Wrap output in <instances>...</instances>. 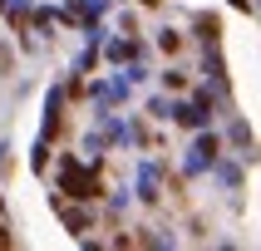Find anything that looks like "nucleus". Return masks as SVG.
<instances>
[{"label":"nucleus","instance_id":"7ed1b4c3","mask_svg":"<svg viewBox=\"0 0 261 251\" xmlns=\"http://www.w3.org/2000/svg\"><path fill=\"white\" fill-rule=\"evenodd\" d=\"M64 221H69V232H84L89 217H84V212H64Z\"/></svg>","mask_w":261,"mask_h":251},{"label":"nucleus","instance_id":"20e7f679","mask_svg":"<svg viewBox=\"0 0 261 251\" xmlns=\"http://www.w3.org/2000/svg\"><path fill=\"white\" fill-rule=\"evenodd\" d=\"M10 64H15V59H10V49H5V44H0V74L10 69Z\"/></svg>","mask_w":261,"mask_h":251},{"label":"nucleus","instance_id":"f03ea898","mask_svg":"<svg viewBox=\"0 0 261 251\" xmlns=\"http://www.w3.org/2000/svg\"><path fill=\"white\" fill-rule=\"evenodd\" d=\"M217 15H202V20H197V35H202V40H217Z\"/></svg>","mask_w":261,"mask_h":251},{"label":"nucleus","instance_id":"39448f33","mask_svg":"<svg viewBox=\"0 0 261 251\" xmlns=\"http://www.w3.org/2000/svg\"><path fill=\"white\" fill-rule=\"evenodd\" d=\"M0 246H10V227H0Z\"/></svg>","mask_w":261,"mask_h":251},{"label":"nucleus","instance_id":"f257e3e1","mask_svg":"<svg viewBox=\"0 0 261 251\" xmlns=\"http://www.w3.org/2000/svg\"><path fill=\"white\" fill-rule=\"evenodd\" d=\"M64 192H69V197H99V177L69 162V168H64Z\"/></svg>","mask_w":261,"mask_h":251}]
</instances>
